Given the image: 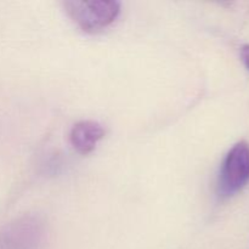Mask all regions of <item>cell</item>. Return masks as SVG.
Instances as JSON below:
<instances>
[{"instance_id": "1", "label": "cell", "mask_w": 249, "mask_h": 249, "mask_svg": "<svg viewBox=\"0 0 249 249\" xmlns=\"http://www.w3.org/2000/svg\"><path fill=\"white\" fill-rule=\"evenodd\" d=\"M66 12L82 31L97 33L114 23L121 14V2L107 0L63 2Z\"/></svg>"}, {"instance_id": "2", "label": "cell", "mask_w": 249, "mask_h": 249, "mask_svg": "<svg viewBox=\"0 0 249 249\" xmlns=\"http://www.w3.org/2000/svg\"><path fill=\"white\" fill-rule=\"evenodd\" d=\"M249 182V143L238 141L229 150L221 163L216 192L221 199H229L242 191Z\"/></svg>"}, {"instance_id": "3", "label": "cell", "mask_w": 249, "mask_h": 249, "mask_svg": "<svg viewBox=\"0 0 249 249\" xmlns=\"http://www.w3.org/2000/svg\"><path fill=\"white\" fill-rule=\"evenodd\" d=\"M43 238V223L33 216H26L0 231V249H39Z\"/></svg>"}, {"instance_id": "4", "label": "cell", "mask_w": 249, "mask_h": 249, "mask_svg": "<svg viewBox=\"0 0 249 249\" xmlns=\"http://www.w3.org/2000/svg\"><path fill=\"white\" fill-rule=\"evenodd\" d=\"M105 130L95 121H82L73 125L70 133V142L80 155H89L102 140Z\"/></svg>"}, {"instance_id": "5", "label": "cell", "mask_w": 249, "mask_h": 249, "mask_svg": "<svg viewBox=\"0 0 249 249\" xmlns=\"http://www.w3.org/2000/svg\"><path fill=\"white\" fill-rule=\"evenodd\" d=\"M241 60L243 61L245 66L249 70V44H246L241 48Z\"/></svg>"}]
</instances>
